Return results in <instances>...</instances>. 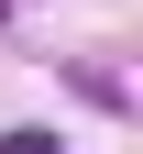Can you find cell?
<instances>
[{
  "instance_id": "obj_1",
  "label": "cell",
  "mask_w": 143,
  "mask_h": 154,
  "mask_svg": "<svg viewBox=\"0 0 143 154\" xmlns=\"http://www.w3.org/2000/svg\"><path fill=\"white\" fill-rule=\"evenodd\" d=\"M0 154H55V132H33V121H22V132H0Z\"/></svg>"
}]
</instances>
